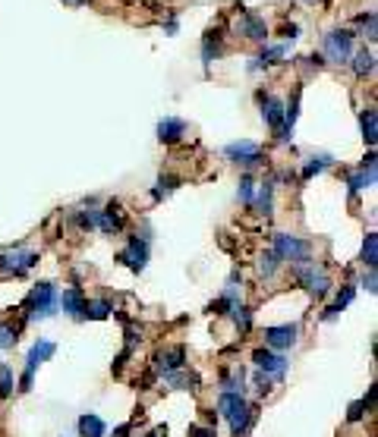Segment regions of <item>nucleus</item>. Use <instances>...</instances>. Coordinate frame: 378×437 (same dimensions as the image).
<instances>
[{
	"mask_svg": "<svg viewBox=\"0 0 378 437\" xmlns=\"http://www.w3.org/2000/svg\"><path fill=\"white\" fill-rule=\"evenodd\" d=\"M218 409H221V416L230 422V434H234V437L246 434L249 422H252V406H249L240 393H227V390H224L221 400H218Z\"/></svg>",
	"mask_w": 378,
	"mask_h": 437,
	"instance_id": "obj_1",
	"label": "nucleus"
},
{
	"mask_svg": "<svg viewBox=\"0 0 378 437\" xmlns=\"http://www.w3.org/2000/svg\"><path fill=\"white\" fill-rule=\"evenodd\" d=\"M322 51H325L322 57L328 63H350V57H353V32H347V28H331V32L325 35Z\"/></svg>",
	"mask_w": 378,
	"mask_h": 437,
	"instance_id": "obj_2",
	"label": "nucleus"
},
{
	"mask_svg": "<svg viewBox=\"0 0 378 437\" xmlns=\"http://www.w3.org/2000/svg\"><path fill=\"white\" fill-rule=\"evenodd\" d=\"M293 267H296V277H300V283L309 289L316 299H325V296L331 293L328 274H325V267H318L316 261H302V265H293Z\"/></svg>",
	"mask_w": 378,
	"mask_h": 437,
	"instance_id": "obj_3",
	"label": "nucleus"
},
{
	"mask_svg": "<svg viewBox=\"0 0 378 437\" xmlns=\"http://www.w3.org/2000/svg\"><path fill=\"white\" fill-rule=\"evenodd\" d=\"M57 312V289L51 287V283H38V287L32 289V296H28V318H38V321H44V318H51V314Z\"/></svg>",
	"mask_w": 378,
	"mask_h": 437,
	"instance_id": "obj_4",
	"label": "nucleus"
},
{
	"mask_svg": "<svg viewBox=\"0 0 378 437\" xmlns=\"http://www.w3.org/2000/svg\"><path fill=\"white\" fill-rule=\"evenodd\" d=\"M38 265V252L32 249H10V252H0V274H13V277H22L26 271Z\"/></svg>",
	"mask_w": 378,
	"mask_h": 437,
	"instance_id": "obj_5",
	"label": "nucleus"
},
{
	"mask_svg": "<svg viewBox=\"0 0 378 437\" xmlns=\"http://www.w3.org/2000/svg\"><path fill=\"white\" fill-rule=\"evenodd\" d=\"M271 252H275L281 261L302 265V261H309V242L296 240V236H290V233H277V236H275V249H271Z\"/></svg>",
	"mask_w": 378,
	"mask_h": 437,
	"instance_id": "obj_6",
	"label": "nucleus"
},
{
	"mask_svg": "<svg viewBox=\"0 0 378 437\" xmlns=\"http://www.w3.org/2000/svg\"><path fill=\"white\" fill-rule=\"evenodd\" d=\"M57 353V346L51 340H38L32 349H28V355H26V371H22V390H28L32 387V377H35V368L42 362H48L51 355Z\"/></svg>",
	"mask_w": 378,
	"mask_h": 437,
	"instance_id": "obj_7",
	"label": "nucleus"
},
{
	"mask_svg": "<svg viewBox=\"0 0 378 437\" xmlns=\"http://www.w3.org/2000/svg\"><path fill=\"white\" fill-rule=\"evenodd\" d=\"M224 154L234 161V164H243V167H255L261 164V145L259 142H234V145H227Z\"/></svg>",
	"mask_w": 378,
	"mask_h": 437,
	"instance_id": "obj_8",
	"label": "nucleus"
},
{
	"mask_svg": "<svg viewBox=\"0 0 378 437\" xmlns=\"http://www.w3.org/2000/svg\"><path fill=\"white\" fill-rule=\"evenodd\" d=\"M120 261L123 265H130L132 271H145V265H148V236H130V246L120 252Z\"/></svg>",
	"mask_w": 378,
	"mask_h": 437,
	"instance_id": "obj_9",
	"label": "nucleus"
},
{
	"mask_svg": "<svg viewBox=\"0 0 378 437\" xmlns=\"http://www.w3.org/2000/svg\"><path fill=\"white\" fill-rule=\"evenodd\" d=\"M296 337H300V328H296V324H277V328H265V343H268V349H277V353L296 346Z\"/></svg>",
	"mask_w": 378,
	"mask_h": 437,
	"instance_id": "obj_10",
	"label": "nucleus"
},
{
	"mask_svg": "<svg viewBox=\"0 0 378 437\" xmlns=\"http://www.w3.org/2000/svg\"><path fill=\"white\" fill-rule=\"evenodd\" d=\"M98 226H101V233H108V236H114V233H120L126 226V211L120 202H110L104 211H98Z\"/></svg>",
	"mask_w": 378,
	"mask_h": 437,
	"instance_id": "obj_11",
	"label": "nucleus"
},
{
	"mask_svg": "<svg viewBox=\"0 0 378 437\" xmlns=\"http://www.w3.org/2000/svg\"><path fill=\"white\" fill-rule=\"evenodd\" d=\"M252 362L259 365V371H265V375H275V377H281L284 371H287V359H284L281 353H275V349H255Z\"/></svg>",
	"mask_w": 378,
	"mask_h": 437,
	"instance_id": "obj_12",
	"label": "nucleus"
},
{
	"mask_svg": "<svg viewBox=\"0 0 378 437\" xmlns=\"http://www.w3.org/2000/svg\"><path fill=\"white\" fill-rule=\"evenodd\" d=\"M186 365V349L183 346H167L164 353L155 355V371L158 375H173Z\"/></svg>",
	"mask_w": 378,
	"mask_h": 437,
	"instance_id": "obj_13",
	"label": "nucleus"
},
{
	"mask_svg": "<svg viewBox=\"0 0 378 437\" xmlns=\"http://www.w3.org/2000/svg\"><path fill=\"white\" fill-rule=\"evenodd\" d=\"M237 32H240L243 38H249V42H265V38H268V26H265V19H259L255 13L237 16Z\"/></svg>",
	"mask_w": 378,
	"mask_h": 437,
	"instance_id": "obj_14",
	"label": "nucleus"
},
{
	"mask_svg": "<svg viewBox=\"0 0 378 437\" xmlns=\"http://www.w3.org/2000/svg\"><path fill=\"white\" fill-rule=\"evenodd\" d=\"M261 120H265L277 136L284 132V101L277 95H268L265 101H261Z\"/></svg>",
	"mask_w": 378,
	"mask_h": 437,
	"instance_id": "obj_15",
	"label": "nucleus"
},
{
	"mask_svg": "<svg viewBox=\"0 0 378 437\" xmlns=\"http://www.w3.org/2000/svg\"><path fill=\"white\" fill-rule=\"evenodd\" d=\"M85 293L79 287H67L63 289V296H57V305H63V312L73 314V318H83L85 314Z\"/></svg>",
	"mask_w": 378,
	"mask_h": 437,
	"instance_id": "obj_16",
	"label": "nucleus"
},
{
	"mask_svg": "<svg viewBox=\"0 0 378 437\" xmlns=\"http://www.w3.org/2000/svg\"><path fill=\"white\" fill-rule=\"evenodd\" d=\"M347 183H350V192H359V189H369V186H375V154L366 157V164L359 167V170L353 173Z\"/></svg>",
	"mask_w": 378,
	"mask_h": 437,
	"instance_id": "obj_17",
	"label": "nucleus"
},
{
	"mask_svg": "<svg viewBox=\"0 0 378 437\" xmlns=\"http://www.w3.org/2000/svg\"><path fill=\"white\" fill-rule=\"evenodd\" d=\"M183 136H186V120H177V116H164V120L158 123V139H161V142L173 145V142H180Z\"/></svg>",
	"mask_w": 378,
	"mask_h": 437,
	"instance_id": "obj_18",
	"label": "nucleus"
},
{
	"mask_svg": "<svg viewBox=\"0 0 378 437\" xmlns=\"http://www.w3.org/2000/svg\"><path fill=\"white\" fill-rule=\"evenodd\" d=\"M350 63H353V73H356L359 79H366V75H372V69H375V54H372L369 48H359V51H353Z\"/></svg>",
	"mask_w": 378,
	"mask_h": 437,
	"instance_id": "obj_19",
	"label": "nucleus"
},
{
	"mask_svg": "<svg viewBox=\"0 0 378 437\" xmlns=\"http://www.w3.org/2000/svg\"><path fill=\"white\" fill-rule=\"evenodd\" d=\"M79 434L83 437H104L108 434V425H104L95 412H85V416L79 418Z\"/></svg>",
	"mask_w": 378,
	"mask_h": 437,
	"instance_id": "obj_20",
	"label": "nucleus"
},
{
	"mask_svg": "<svg viewBox=\"0 0 378 437\" xmlns=\"http://www.w3.org/2000/svg\"><path fill=\"white\" fill-rule=\"evenodd\" d=\"M284 54H287V48H284V44H277V48H265L252 63H249V69H252V73H259V69H265V66H275V63L281 60Z\"/></svg>",
	"mask_w": 378,
	"mask_h": 437,
	"instance_id": "obj_21",
	"label": "nucleus"
},
{
	"mask_svg": "<svg viewBox=\"0 0 378 437\" xmlns=\"http://www.w3.org/2000/svg\"><path fill=\"white\" fill-rule=\"evenodd\" d=\"M359 126H363L366 145H375V139H378V116H375V107H366L363 114H359Z\"/></svg>",
	"mask_w": 378,
	"mask_h": 437,
	"instance_id": "obj_22",
	"label": "nucleus"
},
{
	"mask_svg": "<svg viewBox=\"0 0 378 437\" xmlns=\"http://www.w3.org/2000/svg\"><path fill=\"white\" fill-rule=\"evenodd\" d=\"M353 296H356V287H350V283H347V287H344V289H341V293H337L334 305H331V308H328V312H325V314H322L325 321H331V318H337V312H344V308H347V305H350V302H353Z\"/></svg>",
	"mask_w": 378,
	"mask_h": 437,
	"instance_id": "obj_23",
	"label": "nucleus"
},
{
	"mask_svg": "<svg viewBox=\"0 0 378 437\" xmlns=\"http://www.w3.org/2000/svg\"><path fill=\"white\" fill-rule=\"evenodd\" d=\"M218 57H221V35L208 32V38L202 42V63H205V66H212Z\"/></svg>",
	"mask_w": 378,
	"mask_h": 437,
	"instance_id": "obj_24",
	"label": "nucleus"
},
{
	"mask_svg": "<svg viewBox=\"0 0 378 437\" xmlns=\"http://www.w3.org/2000/svg\"><path fill=\"white\" fill-rule=\"evenodd\" d=\"M110 312H114V305H110L108 299H95V302H85V314H83V318H92V321H104Z\"/></svg>",
	"mask_w": 378,
	"mask_h": 437,
	"instance_id": "obj_25",
	"label": "nucleus"
},
{
	"mask_svg": "<svg viewBox=\"0 0 378 437\" xmlns=\"http://www.w3.org/2000/svg\"><path fill=\"white\" fill-rule=\"evenodd\" d=\"M363 265L369 267V271L378 265V236H375V233H366V242H363Z\"/></svg>",
	"mask_w": 378,
	"mask_h": 437,
	"instance_id": "obj_26",
	"label": "nucleus"
},
{
	"mask_svg": "<svg viewBox=\"0 0 378 437\" xmlns=\"http://www.w3.org/2000/svg\"><path fill=\"white\" fill-rule=\"evenodd\" d=\"M164 381L171 384V387H177V390H196L199 377H196V375H186V371L180 368V371H173V375H164Z\"/></svg>",
	"mask_w": 378,
	"mask_h": 437,
	"instance_id": "obj_27",
	"label": "nucleus"
},
{
	"mask_svg": "<svg viewBox=\"0 0 378 437\" xmlns=\"http://www.w3.org/2000/svg\"><path fill=\"white\" fill-rule=\"evenodd\" d=\"M271 208H275V183H261L259 186V214L268 217Z\"/></svg>",
	"mask_w": 378,
	"mask_h": 437,
	"instance_id": "obj_28",
	"label": "nucleus"
},
{
	"mask_svg": "<svg viewBox=\"0 0 378 437\" xmlns=\"http://www.w3.org/2000/svg\"><path fill=\"white\" fill-rule=\"evenodd\" d=\"M177 186H180V177H161L158 183H155V189H151V198H155V202H161V198H167L173 189H177Z\"/></svg>",
	"mask_w": 378,
	"mask_h": 437,
	"instance_id": "obj_29",
	"label": "nucleus"
},
{
	"mask_svg": "<svg viewBox=\"0 0 378 437\" xmlns=\"http://www.w3.org/2000/svg\"><path fill=\"white\" fill-rule=\"evenodd\" d=\"M16 340H19V328H16V324L0 321V353H3V349H13Z\"/></svg>",
	"mask_w": 378,
	"mask_h": 437,
	"instance_id": "obj_30",
	"label": "nucleus"
},
{
	"mask_svg": "<svg viewBox=\"0 0 378 437\" xmlns=\"http://www.w3.org/2000/svg\"><path fill=\"white\" fill-rule=\"evenodd\" d=\"M331 167V157L328 154H318V157H309V164L302 167V179H312L316 173H322V170H328Z\"/></svg>",
	"mask_w": 378,
	"mask_h": 437,
	"instance_id": "obj_31",
	"label": "nucleus"
},
{
	"mask_svg": "<svg viewBox=\"0 0 378 437\" xmlns=\"http://www.w3.org/2000/svg\"><path fill=\"white\" fill-rule=\"evenodd\" d=\"M230 312H234V321H237V328H240V334H246V330L252 328V312H249L246 305H234Z\"/></svg>",
	"mask_w": 378,
	"mask_h": 437,
	"instance_id": "obj_32",
	"label": "nucleus"
},
{
	"mask_svg": "<svg viewBox=\"0 0 378 437\" xmlns=\"http://www.w3.org/2000/svg\"><path fill=\"white\" fill-rule=\"evenodd\" d=\"M13 381H16V377H13V368L0 362V400L13 393Z\"/></svg>",
	"mask_w": 378,
	"mask_h": 437,
	"instance_id": "obj_33",
	"label": "nucleus"
},
{
	"mask_svg": "<svg viewBox=\"0 0 378 437\" xmlns=\"http://www.w3.org/2000/svg\"><path fill=\"white\" fill-rule=\"evenodd\" d=\"M237 195H240V202L243 205H252V195H255V183H252V177H243L240 179V189H237Z\"/></svg>",
	"mask_w": 378,
	"mask_h": 437,
	"instance_id": "obj_34",
	"label": "nucleus"
},
{
	"mask_svg": "<svg viewBox=\"0 0 378 437\" xmlns=\"http://www.w3.org/2000/svg\"><path fill=\"white\" fill-rule=\"evenodd\" d=\"M281 267V258H277L275 252H265L261 255V265H259V271L265 274V277H275V271Z\"/></svg>",
	"mask_w": 378,
	"mask_h": 437,
	"instance_id": "obj_35",
	"label": "nucleus"
},
{
	"mask_svg": "<svg viewBox=\"0 0 378 437\" xmlns=\"http://www.w3.org/2000/svg\"><path fill=\"white\" fill-rule=\"evenodd\" d=\"M76 224L83 226V230H95V226H98V211H83L79 217H76Z\"/></svg>",
	"mask_w": 378,
	"mask_h": 437,
	"instance_id": "obj_36",
	"label": "nucleus"
},
{
	"mask_svg": "<svg viewBox=\"0 0 378 437\" xmlns=\"http://www.w3.org/2000/svg\"><path fill=\"white\" fill-rule=\"evenodd\" d=\"M366 406H369V403H366V400H359V403H353V406H350V416H347V418H350V422H359V418H363V409H366Z\"/></svg>",
	"mask_w": 378,
	"mask_h": 437,
	"instance_id": "obj_37",
	"label": "nucleus"
},
{
	"mask_svg": "<svg viewBox=\"0 0 378 437\" xmlns=\"http://www.w3.org/2000/svg\"><path fill=\"white\" fill-rule=\"evenodd\" d=\"M189 437H218V434H214L212 428H202V425H193V428H189Z\"/></svg>",
	"mask_w": 378,
	"mask_h": 437,
	"instance_id": "obj_38",
	"label": "nucleus"
},
{
	"mask_svg": "<svg viewBox=\"0 0 378 437\" xmlns=\"http://www.w3.org/2000/svg\"><path fill=\"white\" fill-rule=\"evenodd\" d=\"M363 287L369 289V293H375V267H372V271L363 277Z\"/></svg>",
	"mask_w": 378,
	"mask_h": 437,
	"instance_id": "obj_39",
	"label": "nucleus"
},
{
	"mask_svg": "<svg viewBox=\"0 0 378 437\" xmlns=\"http://www.w3.org/2000/svg\"><path fill=\"white\" fill-rule=\"evenodd\" d=\"M114 437H130V425H120V428L114 431Z\"/></svg>",
	"mask_w": 378,
	"mask_h": 437,
	"instance_id": "obj_40",
	"label": "nucleus"
},
{
	"mask_svg": "<svg viewBox=\"0 0 378 437\" xmlns=\"http://www.w3.org/2000/svg\"><path fill=\"white\" fill-rule=\"evenodd\" d=\"M145 437H167V428H155L151 434H145Z\"/></svg>",
	"mask_w": 378,
	"mask_h": 437,
	"instance_id": "obj_41",
	"label": "nucleus"
},
{
	"mask_svg": "<svg viewBox=\"0 0 378 437\" xmlns=\"http://www.w3.org/2000/svg\"><path fill=\"white\" fill-rule=\"evenodd\" d=\"M63 3H73V7H76V3H83V0H63Z\"/></svg>",
	"mask_w": 378,
	"mask_h": 437,
	"instance_id": "obj_42",
	"label": "nucleus"
},
{
	"mask_svg": "<svg viewBox=\"0 0 378 437\" xmlns=\"http://www.w3.org/2000/svg\"><path fill=\"white\" fill-rule=\"evenodd\" d=\"M306 3H316V0H306Z\"/></svg>",
	"mask_w": 378,
	"mask_h": 437,
	"instance_id": "obj_43",
	"label": "nucleus"
}]
</instances>
